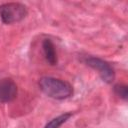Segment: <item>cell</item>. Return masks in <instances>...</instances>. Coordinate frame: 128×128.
Returning <instances> with one entry per match:
<instances>
[{
  "instance_id": "cell-1",
  "label": "cell",
  "mask_w": 128,
  "mask_h": 128,
  "mask_svg": "<svg viewBox=\"0 0 128 128\" xmlns=\"http://www.w3.org/2000/svg\"><path fill=\"white\" fill-rule=\"evenodd\" d=\"M39 87L45 95L56 100L67 99L73 94V88L68 82L54 77H42Z\"/></svg>"
},
{
  "instance_id": "cell-2",
  "label": "cell",
  "mask_w": 128,
  "mask_h": 128,
  "mask_svg": "<svg viewBox=\"0 0 128 128\" xmlns=\"http://www.w3.org/2000/svg\"><path fill=\"white\" fill-rule=\"evenodd\" d=\"M28 14L27 7L19 2H8L0 5V18L5 24L22 21Z\"/></svg>"
},
{
  "instance_id": "cell-3",
  "label": "cell",
  "mask_w": 128,
  "mask_h": 128,
  "mask_svg": "<svg viewBox=\"0 0 128 128\" xmlns=\"http://www.w3.org/2000/svg\"><path fill=\"white\" fill-rule=\"evenodd\" d=\"M85 62L88 66H90L91 68H93L94 70L98 71V73L100 74L101 78L107 82V83H111L114 78H115V73L113 68L110 66V64L108 62H106L105 60L98 58V57H87L85 59Z\"/></svg>"
},
{
  "instance_id": "cell-4",
  "label": "cell",
  "mask_w": 128,
  "mask_h": 128,
  "mask_svg": "<svg viewBox=\"0 0 128 128\" xmlns=\"http://www.w3.org/2000/svg\"><path fill=\"white\" fill-rule=\"evenodd\" d=\"M18 90L16 83L10 78L0 80V102L8 103L13 101L17 96Z\"/></svg>"
},
{
  "instance_id": "cell-5",
  "label": "cell",
  "mask_w": 128,
  "mask_h": 128,
  "mask_svg": "<svg viewBox=\"0 0 128 128\" xmlns=\"http://www.w3.org/2000/svg\"><path fill=\"white\" fill-rule=\"evenodd\" d=\"M42 47L47 62L50 65H55L57 63V54L53 42L50 39H45L42 43Z\"/></svg>"
},
{
  "instance_id": "cell-6",
  "label": "cell",
  "mask_w": 128,
  "mask_h": 128,
  "mask_svg": "<svg viewBox=\"0 0 128 128\" xmlns=\"http://www.w3.org/2000/svg\"><path fill=\"white\" fill-rule=\"evenodd\" d=\"M72 116V113H65L62 115H59L55 118H53L51 121H49L44 128H59L61 125H63L64 123H66L70 117Z\"/></svg>"
},
{
  "instance_id": "cell-7",
  "label": "cell",
  "mask_w": 128,
  "mask_h": 128,
  "mask_svg": "<svg viewBox=\"0 0 128 128\" xmlns=\"http://www.w3.org/2000/svg\"><path fill=\"white\" fill-rule=\"evenodd\" d=\"M114 91L115 93L122 98L123 100H127V96H128V90H127V86L123 85V84H118L114 87Z\"/></svg>"
}]
</instances>
